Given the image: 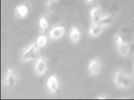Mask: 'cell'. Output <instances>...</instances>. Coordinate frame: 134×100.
Returning a JSON list of instances; mask_svg holds the SVG:
<instances>
[{"label": "cell", "instance_id": "13", "mask_svg": "<svg viewBox=\"0 0 134 100\" xmlns=\"http://www.w3.org/2000/svg\"><path fill=\"white\" fill-rule=\"evenodd\" d=\"M114 22V16L112 14L103 16L98 24L101 25L103 27L108 26Z\"/></svg>", "mask_w": 134, "mask_h": 100}, {"label": "cell", "instance_id": "10", "mask_svg": "<svg viewBox=\"0 0 134 100\" xmlns=\"http://www.w3.org/2000/svg\"><path fill=\"white\" fill-rule=\"evenodd\" d=\"M103 26L99 24H93L89 29L88 34L92 37H97L100 35L103 30Z\"/></svg>", "mask_w": 134, "mask_h": 100}, {"label": "cell", "instance_id": "17", "mask_svg": "<svg viewBox=\"0 0 134 100\" xmlns=\"http://www.w3.org/2000/svg\"><path fill=\"white\" fill-rule=\"evenodd\" d=\"M114 41L115 42L116 45L117 46H119L121 44H124L126 42L124 36L121 34V33H116L114 36Z\"/></svg>", "mask_w": 134, "mask_h": 100}, {"label": "cell", "instance_id": "14", "mask_svg": "<svg viewBox=\"0 0 134 100\" xmlns=\"http://www.w3.org/2000/svg\"><path fill=\"white\" fill-rule=\"evenodd\" d=\"M48 43V37L45 35H40L37 37L36 44L39 48L44 47Z\"/></svg>", "mask_w": 134, "mask_h": 100}, {"label": "cell", "instance_id": "16", "mask_svg": "<svg viewBox=\"0 0 134 100\" xmlns=\"http://www.w3.org/2000/svg\"><path fill=\"white\" fill-rule=\"evenodd\" d=\"M47 8L49 12H53L56 9L58 0H47Z\"/></svg>", "mask_w": 134, "mask_h": 100}, {"label": "cell", "instance_id": "5", "mask_svg": "<svg viewBox=\"0 0 134 100\" xmlns=\"http://www.w3.org/2000/svg\"><path fill=\"white\" fill-rule=\"evenodd\" d=\"M46 85L49 91L52 93H55L59 89V83L57 77L55 75H51L47 81Z\"/></svg>", "mask_w": 134, "mask_h": 100}, {"label": "cell", "instance_id": "15", "mask_svg": "<svg viewBox=\"0 0 134 100\" xmlns=\"http://www.w3.org/2000/svg\"><path fill=\"white\" fill-rule=\"evenodd\" d=\"M49 21L45 16H41L38 21V26L42 31H46L49 27Z\"/></svg>", "mask_w": 134, "mask_h": 100}, {"label": "cell", "instance_id": "11", "mask_svg": "<svg viewBox=\"0 0 134 100\" xmlns=\"http://www.w3.org/2000/svg\"><path fill=\"white\" fill-rule=\"evenodd\" d=\"M69 39L73 43H77L81 39V32L79 29L75 26H72L69 31Z\"/></svg>", "mask_w": 134, "mask_h": 100}, {"label": "cell", "instance_id": "12", "mask_svg": "<svg viewBox=\"0 0 134 100\" xmlns=\"http://www.w3.org/2000/svg\"><path fill=\"white\" fill-rule=\"evenodd\" d=\"M117 48L119 54L123 57H127L129 54L130 52V45L126 41L122 44L117 46Z\"/></svg>", "mask_w": 134, "mask_h": 100}, {"label": "cell", "instance_id": "9", "mask_svg": "<svg viewBox=\"0 0 134 100\" xmlns=\"http://www.w3.org/2000/svg\"><path fill=\"white\" fill-rule=\"evenodd\" d=\"M29 12V9L27 5L22 4L17 6L15 8V14L19 19H25L26 18Z\"/></svg>", "mask_w": 134, "mask_h": 100}, {"label": "cell", "instance_id": "4", "mask_svg": "<svg viewBox=\"0 0 134 100\" xmlns=\"http://www.w3.org/2000/svg\"><path fill=\"white\" fill-rule=\"evenodd\" d=\"M48 69V63L47 60L43 57H40L37 59L34 66L35 73L37 76H43L45 74Z\"/></svg>", "mask_w": 134, "mask_h": 100}, {"label": "cell", "instance_id": "6", "mask_svg": "<svg viewBox=\"0 0 134 100\" xmlns=\"http://www.w3.org/2000/svg\"><path fill=\"white\" fill-rule=\"evenodd\" d=\"M103 12L102 7L98 6L93 8L91 11L90 15L93 24H98L103 16Z\"/></svg>", "mask_w": 134, "mask_h": 100}, {"label": "cell", "instance_id": "3", "mask_svg": "<svg viewBox=\"0 0 134 100\" xmlns=\"http://www.w3.org/2000/svg\"><path fill=\"white\" fill-rule=\"evenodd\" d=\"M17 82V77L14 70L10 68L5 72L3 80V85L8 89H12L15 86Z\"/></svg>", "mask_w": 134, "mask_h": 100}, {"label": "cell", "instance_id": "7", "mask_svg": "<svg viewBox=\"0 0 134 100\" xmlns=\"http://www.w3.org/2000/svg\"><path fill=\"white\" fill-rule=\"evenodd\" d=\"M66 29L64 26L59 25L53 28L50 31V37L52 39H58L63 36Z\"/></svg>", "mask_w": 134, "mask_h": 100}, {"label": "cell", "instance_id": "19", "mask_svg": "<svg viewBox=\"0 0 134 100\" xmlns=\"http://www.w3.org/2000/svg\"><path fill=\"white\" fill-rule=\"evenodd\" d=\"M133 37H134V34H133Z\"/></svg>", "mask_w": 134, "mask_h": 100}, {"label": "cell", "instance_id": "8", "mask_svg": "<svg viewBox=\"0 0 134 100\" xmlns=\"http://www.w3.org/2000/svg\"><path fill=\"white\" fill-rule=\"evenodd\" d=\"M100 68L101 65L98 59H93L90 61L88 64V70L92 75L97 76L99 74L100 72Z\"/></svg>", "mask_w": 134, "mask_h": 100}, {"label": "cell", "instance_id": "1", "mask_svg": "<svg viewBox=\"0 0 134 100\" xmlns=\"http://www.w3.org/2000/svg\"><path fill=\"white\" fill-rule=\"evenodd\" d=\"M114 82L117 88H128L131 86L132 78L127 73L118 70L114 74Z\"/></svg>", "mask_w": 134, "mask_h": 100}, {"label": "cell", "instance_id": "2", "mask_svg": "<svg viewBox=\"0 0 134 100\" xmlns=\"http://www.w3.org/2000/svg\"><path fill=\"white\" fill-rule=\"evenodd\" d=\"M39 48L36 44L32 43L23 52L21 60L24 62H28L35 59L38 55Z\"/></svg>", "mask_w": 134, "mask_h": 100}, {"label": "cell", "instance_id": "18", "mask_svg": "<svg viewBox=\"0 0 134 100\" xmlns=\"http://www.w3.org/2000/svg\"><path fill=\"white\" fill-rule=\"evenodd\" d=\"M93 1V0H86V1L88 2H91Z\"/></svg>", "mask_w": 134, "mask_h": 100}]
</instances>
